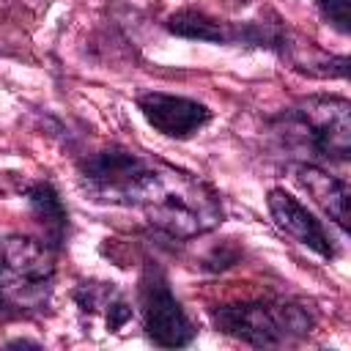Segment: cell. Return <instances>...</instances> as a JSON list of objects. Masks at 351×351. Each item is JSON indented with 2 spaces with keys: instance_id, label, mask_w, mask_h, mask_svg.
<instances>
[{
  "instance_id": "obj_1",
  "label": "cell",
  "mask_w": 351,
  "mask_h": 351,
  "mask_svg": "<svg viewBox=\"0 0 351 351\" xmlns=\"http://www.w3.org/2000/svg\"><path fill=\"white\" fill-rule=\"evenodd\" d=\"M90 195L104 203L137 206L170 236H197L219 225L217 195L195 176L134 151H99L80 165Z\"/></svg>"
},
{
  "instance_id": "obj_2",
  "label": "cell",
  "mask_w": 351,
  "mask_h": 351,
  "mask_svg": "<svg viewBox=\"0 0 351 351\" xmlns=\"http://www.w3.org/2000/svg\"><path fill=\"white\" fill-rule=\"evenodd\" d=\"M282 145L315 162H348L351 156V104L337 96H315L285 110L274 121Z\"/></svg>"
},
{
  "instance_id": "obj_3",
  "label": "cell",
  "mask_w": 351,
  "mask_h": 351,
  "mask_svg": "<svg viewBox=\"0 0 351 351\" xmlns=\"http://www.w3.org/2000/svg\"><path fill=\"white\" fill-rule=\"evenodd\" d=\"M55 282L49 250L27 236H0V310L27 315L47 307Z\"/></svg>"
},
{
  "instance_id": "obj_4",
  "label": "cell",
  "mask_w": 351,
  "mask_h": 351,
  "mask_svg": "<svg viewBox=\"0 0 351 351\" xmlns=\"http://www.w3.org/2000/svg\"><path fill=\"white\" fill-rule=\"evenodd\" d=\"M211 321L219 332L244 340L250 346H285L304 337L313 326L310 315L291 302H236L211 310Z\"/></svg>"
},
{
  "instance_id": "obj_5",
  "label": "cell",
  "mask_w": 351,
  "mask_h": 351,
  "mask_svg": "<svg viewBox=\"0 0 351 351\" xmlns=\"http://www.w3.org/2000/svg\"><path fill=\"white\" fill-rule=\"evenodd\" d=\"M140 310L145 335L162 348H181L192 343L195 326L178 299L173 296L165 274L156 266H148L140 280Z\"/></svg>"
},
{
  "instance_id": "obj_6",
  "label": "cell",
  "mask_w": 351,
  "mask_h": 351,
  "mask_svg": "<svg viewBox=\"0 0 351 351\" xmlns=\"http://www.w3.org/2000/svg\"><path fill=\"white\" fill-rule=\"evenodd\" d=\"M140 112L145 115V121L167 134V137H192L197 129H203L211 118V110L195 99L186 96H176V93H162V90H148L137 99Z\"/></svg>"
},
{
  "instance_id": "obj_7",
  "label": "cell",
  "mask_w": 351,
  "mask_h": 351,
  "mask_svg": "<svg viewBox=\"0 0 351 351\" xmlns=\"http://www.w3.org/2000/svg\"><path fill=\"white\" fill-rule=\"evenodd\" d=\"M266 203H269V211H271L277 228L282 233H288L293 241L304 244L307 250L318 252L326 261L337 255V247H335L332 236L326 233V228L321 225V219H315V214L307 211V206L299 203V197H293L282 186H274L269 192Z\"/></svg>"
},
{
  "instance_id": "obj_8",
  "label": "cell",
  "mask_w": 351,
  "mask_h": 351,
  "mask_svg": "<svg viewBox=\"0 0 351 351\" xmlns=\"http://www.w3.org/2000/svg\"><path fill=\"white\" fill-rule=\"evenodd\" d=\"M296 178L313 195V200L337 222V228L346 230L348 228V184L343 178L321 170L318 165H299Z\"/></svg>"
},
{
  "instance_id": "obj_9",
  "label": "cell",
  "mask_w": 351,
  "mask_h": 351,
  "mask_svg": "<svg viewBox=\"0 0 351 351\" xmlns=\"http://www.w3.org/2000/svg\"><path fill=\"white\" fill-rule=\"evenodd\" d=\"M27 203H30L33 214L38 217V222L44 225V230L58 244L60 236H63V230H66V208H63L58 192L52 189V184L38 181V184L27 186Z\"/></svg>"
},
{
  "instance_id": "obj_10",
  "label": "cell",
  "mask_w": 351,
  "mask_h": 351,
  "mask_svg": "<svg viewBox=\"0 0 351 351\" xmlns=\"http://www.w3.org/2000/svg\"><path fill=\"white\" fill-rule=\"evenodd\" d=\"M167 30L176 36H184V38H195V41H211V44L225 41L222 25L211 16H206L203 11H192V8L176 11L167 19Z\"/></svg>"
},
{
  "instance_id": "obj_11",
  "label": "cell",
  "mask_w": 351,
  "mask_h": 351,
  "mask_svg": "<svg viewBox=\"0 0 351 351\" xmlns=\"http://www.w3.org/2000/svg\"><path fill=\"white\" fill-rule=\"evenodd\" d=\"M324 19H329L340 33H348L351 16H348V0H315Z\"/></svg>"
}]
</instances>
